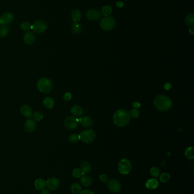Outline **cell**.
<instances>
[{"mask_svg": "<svg viewBox=\"0 0 194 194\" xmlns=\"http://www.w3.org/2000/svg\"><path fill=\"white\" fill-rule=\"evenodd\" d=\"M131 120L129 112L124 109L119 110L113 115V121L115 125L119 127H124L129 124Z\"/></svg>", "mask_w": 194, "mask_h": 194, "instance_id": "obj_1", "label": "cell"}, {"mask_svg": "<svg viewBox=\"0 0 194 194\" xmlns=\"http://www.w3.org/2000/svg\"><path fill=\"white\" fill-rule=\"evenodd\" d=\"M154 103L158 110L162 111L168 110L172 106L171 100L168 96L165 95L157 96L154 100Z\"/></svg>", "mask_w": 194, "mask_h": 194, "instance_id": "obj_2", "label": "cell"}, {"mask_svg": "<svg viewBox=\"0 0 194 194\" xmlns=\"http://www.w3.org/2000/svg\"><path fill=\"white\" fill-rule=\"evenodd\" d=\"M53 82L50 79L42 77L37 83V88L43 93H49L53 89Z\"/></svg>", "mask_w": 194, "mask_h": 194, "instance_id": "obj_3", "label": "cell"}, {"mask_svg": "<svg viewBox=\"0 0 194 194\" xmlns=\"http://www.w3.org/2000/svg\"><path fill=\"white\" fill-rule=\"evenodd\" d=\"M118 169L121 174L126 175L131 171V163L127 159H122L119 163Z\"/></svg>", "mask_w": 194, "mask_h": 194, "instance_id": "obj_4", "label": "cell"}, {"mask_svg": "<svg viewBox=\"0 0 194 194\" xmlns=\"http://www.w3.org/2000/svg\"><path fill=\"white\" fill-rule=\"evenodd\" d=\"M115 26V20L111 16H105L100 21V26L104 30H110Z\"/></svg>", "mask_w": 194, "mask_h": 194, "instance_id": "obj_5", "label": "cell"}, {"mask_svg": "<svg viewBox=\"0 0 194 194\" xmlns=\"http://www.w3.org/2000/svg\"><path fill=\"white\" fill-rule=\"evenodd\" d=\"M80 136V139L85 143L93 142L96 137V133L92 130H86L82 132Z\"/></svg>", "mask_w": 194, "mask_h": 194, "instance_id": "obj_6", "label": "cell"}, {"mask_svg": "<svg viewBox=\"0 0 194 194\" xmlns=\"http://www.w3.org/2000/svg\"><path fill=\"white\" fill-rule=\"evenodd\" d=\"M47 28V22L44 20L35 21L32 25V31L37 34H41L45 31Z\"/></svg>", "mask_w": 194, "mask_h": 194, "instance_id": "obj_7", "label": "cell"}, {"mask_svg": "<svg viewBox=\"0 0 194 194\" xmlns=\"http://www.w3.org/2000/svg\"><path fill=\"white\" fill-rule=\"evenodd\" d=\"M78 121L79 120L74 116H68L64 120V124L66 128L72 130L78 127Z\"/></svg>", "mask_w": 194, "mask_h": 194, "instance_id": "obj_8", "label": "cell"}, {"mask_svg": "<svg viewBox=\"0 0 194 194\" xmlns=\"http://www.w3.org/2000/svg\"><path fill=\"white\" fill-rule=\"evenodd\" d=\"M108 187L111 192L117 193L121 190V185L120 182L115 179H112L108 181Z\"/></svg>", "mask_w": 194, "mask_h": 194, "instance_id": "obj_9", "label": "cell"}, {"mask_svg": "<svg viewBox=\"0 0 194 194\" xmlns=\"http://www.w3.org/2000/svg\"><path fill=\"white\" fill-rule=\"evenodd\" d=\"M14 19V16L11 12L4 13L0 16V23L6 25L11 23Z\"/></svg>", "mask_w": 194, "mask_h": 194, "instance_id": "obj_10", "label": "cell"}, {"mask_svg": "<svg viewBox=\"0 0 194 194\" xmlns=\"http://www.w3.org/2000/svg\"><path fill=\"white\" fill-rule=\"evenodd\" d=\"M60 184V181L57 178L49 179L46 182V186L50 190H55L58 188Z\"/></svg>", "mask_w": 194, "mask_h": 194, "instance_id": "obj_11", "label": "cell"}, {"mask_svg": "<svg viewBox=\"0 0 194 194\" xmlns=\"http://www.w3.org/2000/svg\"><path fill=\"white\" fill-rule=\"evenodd\" d=\"M35 36L32 32H27L23 36V41L27 45H32L35 42Z\"/></svg>", "mask_w": 194, "mask_h": 194, "instance_id": "obj_12", "label": "cell"}, {"mask_svg": "<svg viewBox=\"0 0 194 194\" xmlns=\"http://www.w3.org/2000/svg\"><path fill=\"white\" fill-rule=\"evenodd\" d=\"M37 127V124L33 119H28L25 123V129L27 132H32L34 131Z\"/></svg>", "mask_w": 194, "mask_h": 194, "instance_id": "obj_13", "label": "cell"}, {"mask_svg": "<svg viewBox=\"0 0 194 194\" xmlns=\"http://www.w3.org/2000/svg\"><path fill=\"white\" fill-rule=\"evenodd\" d=\"M20 111L22 115L25 118H30L32 115V108L29 105H25L22 106Z\"/></svg>", "mask_w": 194, "mask_h": 194, "instance_id": "obj_14", "label": "cell"}, {"mask_svg": "<svg viewBox=\"0 0 194 194\" xmlns=\"http://www.w3.org/2000/svg\"><path fill=\"white\" fill-rule=\"evenodd\" d=\"M87 16L88 19L91 21L97 20L101 17V14L98 11L91 9L88 11L87 13Z\"/></svg>", "mask_w": 194, "mask_h": 194, "instance_id": "obj_15", "label": "cell"}, {"mask_svg": "<svg viewBox=\"0 0 194 194\" xmlns=\"http://www.w3.org/2000/svg\"><path fill=\"white\" fill-rule=\"evenodd\" d=\"M159 182L157 179L152 178L148 180L146 182L145 186L147 189L149 190H154L157 189L158 186Z\"/></svg>", "mask_w": 194, "mask_h": 194, "instance_id": "obj_16", "label": "cell"}, {"mask_svg": "<svg viewBox=\"0 0 194 194\" xmlns=\"http://www.w3.org/2000/svg\"><path fill=\"white\" fill-rule=\"evenodd\" d=\"M80 182L85 187H89L92 184V180L89 175L83 174L80 177Z\"/></svg>", "mask_w": 194, "mask_h": 194, "instance_id": "obj_17", "label": "cell"}, {"mask_svg": "<svg viewBox=\"0 0 194 194\" xmlns=\"http://www.w3.org/2000/svg\"><path fill=\"white\" fill-rule=\"evenodd\" d=\"M79 122L85 127H89L92 124V120L89 116H83L79 119Z\"/></svg>", "mask_w": 194, "mask_h": 194, "instance_id": "obj_18", "label": "cell"}, {"mask_svg": "<svg viewBox=\"0 0 194 194\" xmlns=\"http://www.w3.org/2000/svg\"><path fill=\"white\" fill-rule=\"evenodd\" d=\"M91 165L87 161H83L81 163L80 170L83 174L89 173L91 170Z\"/></svg>", "mask_w": 194, "mask_h": 194, "instance_id": "obj_19", "label": "cell"}, {"mask_svg": "<svg viewBox=\"0 0 194 194\" xmlns=\"http://www.w3.org/2000/svg\"><path fill=\"white\" fill-rule=\"evenodd\" d=\"M71 112L73 115L75 116H80L83 114V110L80 106H79L78 105H75L71 108Z\"/></svg>", "mask_w": 194, "mask_h": 194, "instance_id": "obj_20", "label": "cell"}, {"mask_svg": "<svg viewBox=\"0 0 194 194\" xmlns=\"http://www.w3.org/2000/svg\"><path fill=\"white\" fill-rule=\"evenodd\" d=\"M46 186V182L42 179H38L35 182V187L38 190H43Z\"/></svg>", "mask_w": 194, "mask_h": 194, "instance_id": "obj_21", "label": "cell"}, {"mask_svg": "<svg viewBox=\"0 0 194 194\" xmlns=\"http://www.w3.org/2000/svg\"><path fill=\"white\" fill-rule=\"evenodd\" d=\"M20 28L21 30L23 31L29 32L30 30H32V25L29 22L24 21L21 22L20 24Z\"/></svg>", "mask_w": 194, "mask_h": 194, "instance_id": "obj_22", "label": "cell"}, {"mask_svg": "<svg viewBox=\"0 0 194 194\" xmlns=\"http://www.w3.org/2000/svg\"><path fill=\"white\" fill-rule=\"evenodd\" d=\"M43 105L48 109H51L54 106V100L50 97H46L43 100Z\"/></svg>", "mask_w": 194, "mask_h": 194, "instance_id": "obj_23", "label": "cell"}, {"mask_svg": "<svg viewBox=\"0 0 194 194\" xmlns=\"http://www.w3.org/2000/svg\"><path fill=\"white\" fill-rule=\"evenodd\" d=\"M71 30L75 34H79L82 31V26L79 22H74L71 25Z\"/></svg>", "mask_w": 194, "mask_h": 194, "instance_id": "obj_24", "label": "cell"}, {"mask_svg": "<svg viewBox=\"0 0 194 194\" xmlns=\"http://www.w3.org/2000/svg\"><path fill=\"white\" fill-rule=\"evenodd\" d=\"M71 17H72V19L74 21V22H79L82 17L81 12L76 9L74 10L71 13Z\"/></svg>", "mask_w": 194, "mask_h": 194, "instance_id": "obj_25", "label": "cell"}, {"mask_svg": "<svg viewBox=\"0 0 194 194\" xmlns=\"http://www.w3.org/2000/svg\"><path fill=\"white\" fill-rule=\"evenodd\" d=\"M186 24L189 26H192L194 23V14L189 13L185 18Z\"/></svg>", "mask_w": 194, "mask_h": 194, "instance_id": "obj_26", "label": "cell"}, {"mask_svg": "<svg viewBox=\"0 0 194 194\" xmlns=\"http://www.w3.org/2000/svg\"><path fill=\"white\" fill-rule=\"evenodd\" d=\"M185 156L188 159H193L194 158V148L189 147L185 151Z\"/></svg>", "mask_w": 194, "mask_h": 194, "instance_id": "obj_27", "label": "cell"}, {"mask_svg": "<svg viewBox=\"0 0 194 194\" xmlns=\"http://www.w3.org/2000/svg\"><path fill=\"white\" fill-rule=\"evenodd\" d=\"M71 191L75 194H78L81 192L82 191V187L79 184L75 183L72 184L71 187Z\"/></svg>", "mask_w": 194, "mask_h": 194, "instance_id": "obj_28", "label": "cell"}, {"mask_svg": "<svg viewBox=\"0 0 194 194\" xmlns=\"http://www.w3.org/2000/svg\"><path fill=\"white\" fill-rule=\"evenodd\" d=\"M112 9L111 7L109 6H105L103 7L102 10H101V13L102 14L105 16H108L110 15L112 13Z\"/></svg>", "mask_w": 194, "mask_h": 194, "instance_id": "obj_29", "label": "cell"}, {"mask_svg": "<svg viewBox=\"0 0 194 194\" xmlns=\"http://www.w3.org/2000/svg\"><path fill=\"white\" fill-rule=\"evenodd\" d=\"M8 34V28L6 25H2L0 26V37H5Z\"/></svg>", "mask_w": 194, "mask_h": 194, "instance_id": "obj_30", "label": "cell"}, {"mask_svg": "<svg viewBox=\"0 0 194 194\" xmlns=\"http://www.w3.org/2000/svg\"><path fill=\"white\" fill-rule=\"evenodd\" d=\"M170 178V175L168 173H163L159 176L160 181L162 182H163V183H166V182H168L169 181Z\"/></svg>", "mask_w": 194, "mask_h": 194, "instance_id": "obj_31", "label": "cell"}, {"mask_svg": "<svg viewBox=\"0 0 194 194\" xmlns=\"http://www.w3.org/2000/svg\"><path fill=\"white\" fill-rule=\"evenodd\" d=\"M68 140L72 143H76L80 140V136L78 134L72 133L69 136Z\"/></svg>", "mask_w": 194, "mask_h": 194, "instance_id": "obj_32", "label": "cell"}, {"mask_svg": "<svg viewBox=\"0 0 194 194\" xmlns=\"http://www.w3.org/2000/svg\"><path fill=\"white\" fill-rule=\"evenodd\" d=\"M83 175L81 170L78 168L75 169L72 172V176L75 178H79Z\"/></svg>", "mask_w": 194, "mask_h": 194, "instance_id": "obj_33", "label": "cell"}, {"mask_svg": "<svg viewBox=\"0 0 194 194\" xmlns=\"http://www.w3.org/2000/svg\"><path fill=\"white\" fill-rule=\"evenodd\" d=\"M150 173L154 177H158L160 174V170L157 167H152L150 169Z\"/></svg>", "mask_w": 194, "mask_h": 194, "instance_id": "obj_34", "label": "cell"}, {"mask_svg": "<svg viewBox=\"0 0 194 194\" xmlns=\"http://www.w3.org/2000/svg\"><path fill=\"white\" fill-rule=\"evenodd\" d=\"M32 117L34 121H41L42 119L43 118V116L42 115L41 113H40L39 112H37L35 111L32 114Z\"/></svg>", "mask_w": 194, "mask_h": 194, "instance_id": "obj_35", "label": "cell"}, {"mask_svg": "<svg viewBox=\"0 0 194 194\" xmlns=\"http://www.w3.org/2000/svg\"><path fill=\"white\" fill-rule=\"evenodd\" d=\"M140 114L139 111L136 109H133L131 111V115L134 118H137L138 117Z\"/></svg>", "mask_w": 194, "mask_h": 194, "instance_id": "obj_36", "label": "cell"}, {"mask_svg": "<svg viewBox=\"0 0 194 194\" xmlns=\"http://www.w3.org/2000/svg\"><path fill=\"white\" fill-rule=\"evenodd\" d=\"M72 94L71 93L67 92L63 96V100L65 101H68L71 99Z\"/></svg>", "mask_w": 194, "mask_h": 194, "instance_id": "obj_37", "label": "cell"}, {"mask_svg": "<svg viewBox=\"0 0 194 194\" xmlns=\"http://www.w3.org/2000/svg\"><path fill=\"white\" fill-rule=\"evenodd\" d=\"M100 179L101 182L104 183H106L109 181L107 175H106L105 174H101L100 176Z\"/></svg>", "mask_w": 194, "mask_h": 194, "instance_id": "obj_38", "label": "cell"}, {"mask_svg": "<svg viewBox=\"0 0 194 194\" xmlns=\"http://www.w3.org/2000/svg\"><path fill=\"white\" fill-rule=\"evenodd\" d=\"M80 194H94V193L91 191V190H83L81 191V192L79 193Z\"/></svg>", "mask_w": 194, "mask_h": 194, "instance_id": "obj_39", "label": "cell"}, {"mask_svg": "<svg viewBox=\"0 0 194 194\" xmlns=\"http://www.w3.org/2000/svg\"><path fill=\"white\" fill-rule=\"evenodd\" d=\"M171 86V85L170 83H166L165 85V89L166 90H168L170 89Z\"/></svg>", "mask_w": 194, "mask_h": 194, "instance_id": "obj_40", "label": "cell"}, {"mask_svg": "<svg viewBox=\"0 0 194 194\" xmlns=\"http://www.w3.org/2000/svg\"><path fill=\"white\" fill-rule=\"evenodd\" d=\"M133 106L135 108H138V107H141V104L137 102H134L133 104Z\"/></svg>", "mask_w": 194, "mask_h": 194, "instance_id": "obj_41", "label": "cell"}, {"mask_svg": "<svg viewBox=\"0 0 194 194\" xmlns=\"http://www.w3.org/2000/svg\"><path fill=\"white\" fill-rule=\"evenodd\" d=\"M39 194H50V193L49 191L46 189V190H43Z\"/></svg>", "mask_w": 194, "mask_h": 194, "instance_id": "obj_42", "label": "cell"}, {"mask_svg": "<svg viewBox=\"0 0 194 194\" xmlns=\"http://www.w3.org/2000/svg\"><path fill=\"white\" fill-rule=\"evenodd\" d=\"M116 5L117 6L119 7H122L124 6V3L121 1H119L116 3Z\"/></svg>", "mask_w": 194, "mask_h": 194, "instance_id": "obj_43", "label": "cell"}, {"mask_svg": "<svg viewBox=\"0 0 194 194\" xmlns=\"http://www.w3.org/2000/svg\"><path fill=\"white\" fill-rule=\"evenodd\" d=\"M189 32H190V33H191V34H194V27H191V28H189Z\"/></svg>", "mask_w": 194, "mask_h": 194, "instance_id": "obj_44", "label": "cell"}]
</instances>
